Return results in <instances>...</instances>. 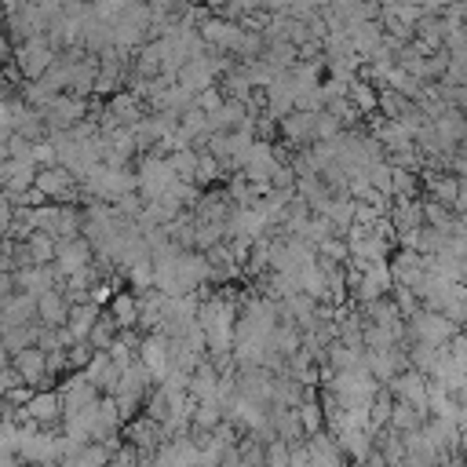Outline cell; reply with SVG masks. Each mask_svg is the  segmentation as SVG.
I'll list each match as a JSON object with an SVG mask.
<instances>
[{"instance_id":"obj_7","label":"cell","mask_w":467,"mask_h":467,"mask_svg":"<svg viewBox=\"0 0 467 467\" xmlns=\"http://www.w3.org/2000/svg\"><path fill=\"white\" fill-rule=\"evenodd\" d=\"M124 438H128V445L139 452V460L146 463V460L161 449V441H164V427H161L157 420H150V416H131L128 427H124Z\"/></svg>"},{"instance_id":"obj_37","label":"cell","mask_w":467,"mask_h":467,"mask_svg":"<svg viewBox=\"0 0 467 467\" xmlns=\"http://www.w3.org/2000/svg\"><path fill=\"white\" fill-rule=\"evenodd\" d=\"M223 99H226V95H223V91L212 84V88H204V91H197V95H193V106H197L201 113H212V109H215Z\"/></svg>"},{"instance_id":"obj_27","label":"cell","mask_w":467,"mask_h":467,"mask_svg":"<svg viewBox=\"0 0 467 467\" xmlns=\"http://www.w3.org/2000/svg\"><path fill=\"white\" fill-rule=\"evenodd\" d=\"M423 420H427V416H423L416 405H409V401H398V398H394V409H390L387 427H390V431H398V434H405V431H416Z\"/></svg>"},{"instance_id":"obj_3","label":"cell","mask_w":467,"mask_h":467,"mask_svg":"<svg viewBox=\"0 0 467 467\" xmlns=\"http://www.w3.org/2000/svg\"><path fill=\"white\" fill-rule=\"evenodd\" d=\"M40 117H44V128H47V131H69L73 124L88 120V99L69 95V91H58V95L40 109Z\"/></svg>"},{"instance_id":"obj_19","label":"cell","mask_w":467,"mask_h":467,"mask_svg":"<svg viewBox=\"0 0 467 467\" xmlns=\"http://www.w3.org/2000/svg\"><path fill=\"white\" fill-rule=\"evenodd\" d=\"M120 409H117V398H109V394H102L99 401H95V416H91V441H102V438H109V434H117L120 431Z\"/></svg>"},{"instance_id":"obj_14","label":"cell","mask_w":467,"mask_h":467,"mask_svg":"<svg viewBox=\"0 0 467 467\" xmlns=\"http://www.w3.org/2000/svg\"><path fill=\"white\" fill-rule=\"evenodd\" d=\"M277 131H281V139H285L288 146L303 150V146L314 142V113H306V109H292V113H285V117L277 120Z\"/></svg>"},{"instance_id":"obj_18","label":"cell","mask_w":467,"mask_h":467,"mask_svg":"<svg viewBox=\"0 0 467 467\" xmlns=\"http://www.w3.org/2000/svg\"><path fill=\"white\" fill-rule=\"evenodd\" d=\"M270 431L285 445H299L306 438V431L299 423V409H285V405H270Z\"/></svg>"},{"instance_id":"obj_30","label":"cell","mask_w":467,"mask_h":467,"mask_svg":"<svg viewBox=\"0 0 467 467\" xmlns=\"http://www.w3.org/2000/svg\"><path fill=\"white\" fill-rule=\"evenodd\" d=\"M296 409H299V423H303V431H306V434H314V431H321V427H325V412H321V401H317L314 387L306 390V398H303Z\"/></svg>"},{"instance_id":"obj_11","label":"cell","mask_w":467,"mask_h":467,"mask_svg":"<svg viewBox=\"0 0 467 467\" xmlns=\"http://www.w3.org/2000/svg\"><path fill=\"white\" fill-rule=\"evenodd\" d=\"M387 387H390V394H394L398 401H409V405H416V409L427 416V376H423V372L401 368Z\"/></svg>"},{"instance_id":"obj_26","label":"cell","mask_w":467,"mask_h":467,"mask_svg":"<svg viewBox=\"0 0 467 467\" xmlns=\"http://www.w3.org/2000/svg\"><path fill=\"white\" fill-rule=\"evenodd\" d=\"M117 336H120V325L113 321V314H109V310H99V317H95V325H91V332H88V347H91V350H106Z\"/></svg>"},{"instance_id":"obj_8","label":"cell","mask_w":467,"mask_h":467,"mask_svg":"<svg viewBox=\"0 0 467 467\" xmlns=\"http://www.w3.org/2000/svg\"><path fill=\"white\" fill-rule=\"evenodd\" d=\"M11 368H15V372H18V379H22V383H29L33 390H40V387H47V383H51L47 358H44V350H40L36 343H29V347H22L18 354H11Z\"/></svg>"},{"instance_id":"obj_22","label":"cell","mask_w":467,"mask_h":467,"mask_svg":"<svg viewBox=\"0 0 467 467\" xmlns=\"http://www.w3.org/2000/svg\"><path fill=\"white\" fill-rule=\"evenodd\" d=\"M215 383H219V368L208 361V354L201 358V365L190 372V379H186V394L193 398V401H204V398H215Z\"/></svg>"},{"instance_id":"obj_4","label":"cell","mask_w":467,"mask_h":467,"mask_svg":"<svg viewBox=\"0 0 467 467\" xmlns=\"http://www.w3.org/2000/svg\"><path fill=\"white\" fill-rule=\"evenodd\" d=\"M33 186L47 197V201H58V204H73L80 197V179L62 168V164H47V168H36V179Z\"/></svg>"},{"instance_id":"obj_16","label":"cell","mask_w":467,"mask_h":467,"mask_svg":"<svg viewBox=\"0 0 467 467\" xmlns=\"http://www.w3.org/2000/svg\"><path fill=\"white\" fill-rule=\"evenodd\" d=\"M66 317H69V299H66L62 285H58V288H47V292L36 296V321H40V325H47V328H62Z\"/></svg>"},{"instance_id":"obj_2","label":"cell","mask_w":467,"mask_h":467,"mask_svg":"<svg viewBox=\"0 0 467 467\" xmlns=\"http://www.w3.org/2000/svg\"><path fill=\"white\" fill-rule=\"evenodd\" d=\"M171 182H175V171H171L168 157H161V153L146 150V153L139 157V171H135V190L142 193V201L161 197Z\"/></svg>"},{"instance_id":"obj_17","label":"cell","mask_w":467,"mask_h":467,"mask_svg":"<svg viewBox=\"0 0 467 467\" xmlns=\"http://www.w3.org/2000/svg\"><path fill=\"white\" fill-rule=\"evenodd\" d=\"M135 358L153 372V379H161V376L168 372V336L146 332L142 343H139V350H135Z\"/></svg>"},{"instance_id":"obj_36","label":"cell","mask_w":467,"mask_h":467,"mask_svg":"<svg viewBox=\"0 0 467 467\" xmlns=\"http://www.w3.org/2000/svg\"><path fill=\"white\" fill-rule=\"evenodd\" d=\"M390 299H394V306H398V314H401V317H409V314H416V310H420L416 292H412V288H405V285H394V288H390Z\"/></svg>"},{"instance_id":"obj_35","label":"cell","mask_w":467,"mask_h":467,"mask_svg":"<svg viewBox=\"0 0 467 467\" xmlns=\"http://www.w3.org/2000/svg\"><path fill=\"white\" fill-rule=\"evenodd\" d=\"M219 175H223L219 161H215L208 150H201V161H197V171H193V186H212Z\"/></svg>"},{"instance_id":"obj_21","label":"cell","mask_w":467,"mask_h":467,"mask_svg":"<svg viewBox=\"0 0 467 467\" xmlns=\"http://www.w3.org/2000/svg\"><path fill=\"white\" fill-rule=\"evenodd\" d=\"M99 303L95 299H84V303H69V317H66V332H69V339L73 343H80V339H88V332H91V325H95V317H99Z\"/></svg>"},{"instance_id":"obj_13","label":"cell","mask_w":467,"mask_h":467,"mask_svg":"<svg viewBox=\"0 0 467 467\" xmlns=\"http://www.w3.org/2000/svg\"><path fill=\"white\" fill-rule=\"evenodd\" d=\"M15 285H18V292H29V296H40V292H47V288H58L62 285V274L51 266V263H36V266H18L15 270Z\"/></svg>"},{"instance_id":"obj_41","label":"cell","mask_w":467,"mask_h":467,"mask_svg":"<svg viewBox=\"0 0 467 467\" xmlns=\"http://www.w3.org/2000/svg\"><path fill=\"white\" fill-rule=\"evenodd\" d=\"M4 62H15V44H11V36H7V29L0 22V66Z\"/></svg>"},{"instance_id":"obj_12","label":"cell","mask_w":467,"mask_h":467,"mask_svg":"<svg viewBox=\"0 0 467 467\" xmlns=\"http://www.w3.org/2000/svg\"><path fill=\"white\" fill-rule=\"evenodd\" d=\"M58 394H62V412H77V409H88V405L99 401V387H95L80 368L62 379Z\"/></svg>"},{"instance_id":"obj_32","label":"cell","mask_w":467,"mask_h":467,"mask_svg":"<svg viewBox=\"0 0 467 467\" xmlns=\"http://www.w3.org/2000/svg\"><path fill=\"white\" fill-rule=\"evenodd\" d=\"M124 274H128V281H131L135 292L153 288V259H150V255H142V259H135L131 266H124Z\"/></svg>"},{"instance_id":"obj_29","label":"cell","mask_w":467,"mask_h":467,"mask_svg":"<svg viewBox=\"0 0 467 467\" xmlns=\"http://www.w3.org/2000/svg\"><path fill=\"white\" fill-rule=\"evenodd\" d=\"M26 248H29V259L33 263H55V248H58V241L51 237V234H44V230H33L29 237H26Z\"/></svg>"},{"instance_id":"obj_6","label":"cell","mask_w":467,"mask_h":467,"mask_svg":"<svg viewBox=\"0 0 467 467\" xmlns=\"http://www.w3.org/2000/svg\"><path fill=\"white\" fill-rule=\"evenodd\" d=\"M241 29H244V22H234V18H226V15H204L201 26H197L204 47H212V51H230V55H234V47H237V40H241Z\"/></svg>"},{"instance_id":"obj_23","label":"cell","mask_w":467,"mask_h":467,"mask_svg":"<svg viewBox=\"0 0 467 467\" xmlns=\"http://www.w3.org/2000/svg\"><path fill=\"white\" fill-rule=\"evenodd\" d=\"M33 317H36V296H29V292H15L0 306V328H7V325H29Z\"/></svg>"},{"instance_id":"obj_25","label":"cell","mask_w":467,"mask_h":467,"mask_svg":"<svg viewBox=\"0 0 467 467\" xmlns=\"http://www.w3.org/2000/svg\"><path fill=\"white\" fill-rule=\"evenodd\" d=\"M106 306H109V314H113V321L120 328H135L139 325V299H135V292H113V299Z\"/></svg>"},{"instance_id":"obj_39","label":"cell","mask_w":467,"mask_h":467,"mask_svg":"<svg viewBox=\"0 0 467 467\" xmlns=\"http://www.w3.org/2000/svg\"><path fill=\"white\" fill-rule=\"evenodd\" d=\"M15 223V204H11V197L0 190V237L7 234V226Z\"/></svg>"},{"instance_id":"obj_9","label":"cell","mask_w":467,"mask_h":467,"mask_svg":"<svg viewBox=\"0 0 467 467\" xmlns=\"http://www.w3.org/2000/svg\"><path fill=\"white\" fill-rule=\"evenodd\" d=\"M91 259H95V248L88 244V237H69V241H58V248H55V270L62 274V281L69 277V274H77V270H84V266H91Z\"/></svg>"},{"instance_id":"obj_1","label":"cell","mask_w":467,"mask_h":467,"mask_svg":"<svg viewBox=\"0 0 467 467\" xmlns=\"http://www.w3.org/2000/svg\"><path fill=\"white\" fill-rule=\"evenodd\" d=\"M405 332H409V339H416V343L445 347V343L456 336V325H452L441 310H427V306H420L416 314L405 317Z\"/></svg>"},{"instance_id":"obj_28","label":"cell","mask_w":467,"mask_h":467,"mask_svg":"<svg viewBox=\"0 0 467 467\" xmlns=\"http://www.w3.org/2000/svg\"><path fill=\"white\" fill-rule=\"evenodd\" d=\"M36 332H40L36 325H7V328H0V343L7 354H18L22 347L36 343Z\"/></svg>"},{"instance_id":"obj_24","label":"cell","mask_w":467,"mask_h":467,"mask_svg":"<svg viewBox=\"0 0 467 467\" xmlns=\"http://www.w3.org/2000/svg\"><path fill=\"white\" fill-rule=\"evenodd\" d=\"M332 438H336L339 452L350 456L354 463H365V460L372 456V434H368V431H339V434H332Z\"/></svg>"},{"instance_id":"obj_10","label":"cell","mask_w":467,"mask_h":467,"mask_svg":"<svg viewBox=\"0 0 467 467\" xmlns=\"http://www.w3.org/2000/svg\"><path fill=\"white\" fill-rule=\"evenodd\" d=\"M22 409H26V416H29L33 423H40V427H55V423H62V394L51 390V387L33 390L29 401H26Z\"/></svg>"},{"instance_id":"obj_33","label":"cell","mask_w":467,"mask_h":467,"mask_svg":"<svg viewBox=\"0 0 467 467\" xmlns=\"http://www.w3.org/2000/svg\"><path fill=\"white\" fill-rule=\"evenodd\" d=\"M55 95H58V91H51L44 80H26V84H22V102L33 106V109H44Z\"/></svg>"},{"instance_id":"obj_40","label":"cell","mask_w":467,"mask_h":467,"mask_svg":"<svg viewBox=\"0 0 467 467\" xmlns=\"http://www.w3.org/2000/svg\"><path fill=\"white\" fill-rule=\"evenodd\" d=\"M18 292V285H15V270H7V274H0V306L11 299Z\"/></svg>"},{"instance_id":"obj_31","label":"cell","mask_w":467,"mask_h":467,"mask_svg":"<svg viewBox=\"0 0 467 467\" xmlns=\"http://www.w3.org/2000/svg\"><path fill=\"white\" fill-rule=\"evenodd\" d=\"M416 186H420V171L394 164V171H390V197H416Z\"/></svg>"},{"instance_id":"obj_15","label":"cell","mask_w":467,"mask_h":467,"mask_svg":"<svg viewBox=\"0 0 467 467\" xmlns=\"http://www.w3.org/2000/svg\"><path fill=\"white\" fill-rule=\"evenodd\" d=\"M387 266H390L394 285H405V288H416L420 277H423V255H420L416 248H398V252L387 259Z\"/></svg>"},{"instance_id":"obj_20","label":"cell","mask_w":467,"mask_h":467,"mask_svg":"<svg viewBox=\"0 0 467 467\" xmlns=\"http://www.w3.org/2000/svg\"><path fill=\"white\" fill-rule=\"evenodd\" d=\"M387 219H390L394 234L416 230V226H423V204L416 197H394V204L387 208Z\"/></svg>"},{"instance_id":"obj_38","label":"cell","mask_w":467,"mask_h":467,"mask_svg":"<svg viewBox=\"0 0 467 467\" xmlns=\"http://www.w3.org/2000/svg\"><path fill=\"white\" fill-rule=\"evenodd\" d=\"M33 164H36V168H47V164H58V161H55V146H51V139H47V135L33 142Z\"/></svg>"},{"instance_id":"obj_42","label":"cell","mask_w":467,"mask_h":467,"mask_svg":"<svg viewBox=\"0 0 467 467\" xmlns=\"http://www.w3.org/2000/svg\"><path fill=\"white\" fill-rule=\"evenodd\" d=\"M7 361H11V354H7V350H4V343H0V368H4Z\"/></svg>"},{"instance_id":"obj_5","label":"cell","mask_w":467,"mask_h":467,"mask_svg":"<svg viewBox=\"0 0 467 467\" xmlns=\"http://www.w3.org/2000/svg\"><path fill=\"white\" fill-rule=\"evenodd\" d=\"M55 55H58V51H55L44 36H29L26 44L15 47V69H18L22 80H40V77L47 73V66L55 62Z\"/></svg>"},{"instance_id":"obj_34","label":"cell","mask_w":467,"mask_h":467,"mask_svg":"<svg viewBox=\"0 0 467 467\" xmlns=\"http://www.w3.org/2000/svg\"><path fill=\"white\" fill-rule=\"evenodd\" d=\"M339 131H343V120H339L332 109H317V113H314V142L336 139Z\"/></svg>"}]
</instances>
